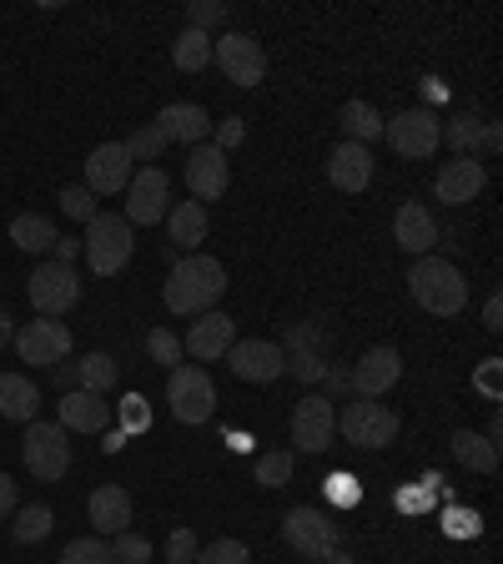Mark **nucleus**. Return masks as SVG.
Here are the masks:
<instances>
[{"label":"nucleus","mask_w":503,"mask_h":564,"mask_svg":"<svg viewBox=\"0 0 503 564\" xmlns=\"http://www.w3.org/2000/svg\"><path fill=\"white\" fill-rule=\"evenodd\" d=\"M342 131H348V141L368 147L373 137H383V117H378L368 101H348L342 106Z\"/></svg>","instance_id":"30"},{"label":"nucleus","mask_w":503,"mask_h":564,"mask_svg":"<svg viewBox=\"0 0 503 564\" xmlns=\"http://www.w3.org/2000/svg\"><path fill=\"white\" fill-rule=\"evenodd\" d=\"M156 127L166 131V141H182V147H201V141H207V131H211V117L201 111V106H192V101H172V106H162Z\"/></svg>","instance_id":"23"},{"label":"nucleus","mask_w":503,"mask_h":564,"mask_svg":"<svg viewBox=\"0 0 503 564\" xmlns=\"http://www.w3.org/2000/svg\"><path fill=\"white\" fill-rule=\"evenodd\" d=\"M328 182L338 192H368V182H373V152L358 147V141H338L328 156Z\"/></svg>","instance_id":"20"},{"label":"nucleus","mask_w":503,"mask_h":564,"mask_svg":"<svg viewBox=\"0 0 503 564\" xmlns=\"http://www.w3.org/2000/svg\"><path fill=\"white\" fill-rule=\"evenodd\" d=\"M322 564H358V560H352V554H342V550H338V554H332V560H322Z\"/></svg>","instance_id":"52"},{"label":"nucleus","mask_w":503,"mask_h":564,"mask_svg":"<svg viewBox=\"0 0 503 564\" xmlns=\"http://www.w3.org/2000/svg\"><path fill=\"white\" fill-rule=\"evenodd\" d=\"M146 348H152V358H156V364H166V368H182V338H176V333L156 328L152 338H146Z\"/></svg>","instance_id":"39"},{"label":"nucleus","mask_w":503,"mask_h":564,"mask_svg":"<svg viewBox=\"0 0 503 564\" xmlns=\"http://www.w3.org/2000/svg\"><path fill=\"white\" fill-rule=\"evenodd\" d=\"M106 423H111V403H106L101 393L66 388V399H61V429H66V434H101Z\"/></svg>","instance_id":"21"},{"label":"nucleus","mask_w":503,"mask_h":564,"mask_svg":"<svg viewBox=\"0 0 503 564\" xmlns=\"http://www.w3.org/2000/svg\"><path fill=\"white\" fill-rule=\"evenodd\" d=\"M6 514H15V484H11V474H0V519Z\"/></svg>","instance_id":"47"},{"label":"nucleus","mask_w":503,"mask_h":564,"mask_svg":"<svg viewBox=\"0 0 503 564\" xmlns=\"http://www.w3.org/2000/svg\"><path fill=\"white\" fill-rule=\"evenodd\" d=\"M383 137L393 141V152H398V156H408V162H423V156L438 152V137H444V127H438V117L428 111V106H413V111L393 117V127H383Z\"/></svg>","instance_id":"10"},{"label":"nucleus","mask_w":503,"mask_h":564,"mask_svg":"<svg viewBox=\"0 0 503 564\" xmlns=\"http://www.w3.org/2000/svg\"><path fill=\"white\" fill-rule=\"evenodd\" d=\"M166 403H172L176 423H207L217 409V388L201 368H172V383H166Z\"/></svg>","instance_id":"9"},{"label":"nucleus","mask_w":503,"mask_h":564,"mask_svg":"<svg viewBox=\"0 0 503 564\" xmlns=\"http://www.w3.org/2000/svg\"><path fill=\"white\" fill-rule=\"evenodd\" d=\"M187 187L197 202H217L227 192V152L217 147H192L187 156Z\"/></svg>","instance_id":"22"},{"label":"nucleus","mask_w":503,"mask_h":564,"mask_svg":"<svg viewBox=\"0 0 503 564\" xmlns=\"http://www.w3.org/2000/svg\"><path fill=\"white\" fill-rule=\"evenodd\" d=\"M232 333H237V323L227 313H201L187 328V338H182V352H192L197 364H217V358H227V348L237 343Z\"/></svg>","instance_id":"16"},{"label":"nucleus","mask_w":503,"mask_h":564,"mask_svg":"<svg viewBox=\"0 0 503 564\" xmlns=\"http://www.w3.org/2000/svg\"><path fill=\"white\" fill-rule=\"evenodd\" d=\"M227 358H232V373L242 378V383H277V378L287 373V348H282V343H267V338L232 343Z\"/></svg>","instance_id":"11"},{"label":"nucleus","mask_w":503,"mask_h":564,"mask_svg":"<svg viewBox=\"0 0 503 564\" xmlns=\"http://www.w3.org/2000/svg\"><path fill=\"white\" fill-rule=\"evenodd\" d=\"M15 338V323H11V313H6V307H0V348H6V343Z\"/></svg>","instance_id":"50"},{"label":"nucleus","mask_w":503,"mask_h":564,"mask_svg":"<svg viewBox=\"0 0 503 564\" xmlns=\"http://www.w3.org/2000/svg\"><path fill=\"white\" fill-rule=\"evenodd\" d=\"M106 454H117V448H127V434H121V429H111V434H106Z\"/></svg>","instance_id":"51"},{"label":"nucleus","mask_w":503,"mask_h":564,"mask_svg":"<svg viewBox=\"0 0 503 564\" xmlns=\"http://www.w3.org/2000/svg\"><path fill=\"white\" fill-rule=\"evenodd\" d=\"M172 182H166V172L162 166H141L136 176H131V187H127V223L131 227H152V223H162L166 212H172Z\"/></svg>","instance_id":"12"},{"label":"nucleus","mask_w":503,"mask_h":564,"mask_svg":"<svg viewBox=\"0 0 503 564\" xmlns=\"http://www.w3.org/2000/svg\"><path fill=\"white\" fill-rule=\"evenodd\" d=\"M438 141H453L458 156H469V147H499V127H483V121H453V127L444 131Z\"/></svg>","instance_id":"32"},{"label":"nucleus","mask_w":503,"mask_h":564,"mask_svg":"<svg viewBox=\"0 0 503 564\" xmlns=\"http://www.w3.org/2000/svg\"><path fill=\"white\" fill-rule=\"evenodd\" d=\"M61 564H111V544L106 540H70L66 544V554H61Z\"/></svg>","instance_id":"36"},{"label":"nucleus","mask_w":503,"mask_h":564,"mask_svg":"<svg viewBox=\"0 0 503 564\" xmlns=\"http://www.w3.org/2000/svg\"><path fill=\"white\" fill-rule=\"evenodd\" d=\"M332 499H338V505L358 499V479H332Z\"/></svg>","instance_id":"48"},{"label":"nucleus","mask_w":503,"mask_h":564,"mask_svg":"<svg viewBox=\"0 0 503 564\" xmlns=\"http://www.w3.org/2000/svg\"><path fill=\"white\" fill-rule=\"evenodd\" d=\"M479 388H483V393H489V399H499V358H489V364H483Z\"/></svg>","instance_id":"45"},{"label":"nucleus","mask_w":503,"mask_h":564,"mask_svg":"<svg viewBox=\"0 0 503 564\" xmlns=\"http://www.w3.org/2000/svg\"><path fill=\"white\" fill-rule=\"evenodd\" d=\"M56 529V514H51L46 505H25V509H15V524H11V534L21 544H41Z\"/></svg>","instance_id":"31"},{"label":"nucleus","mask_w":503,"mask_h":564,"mask_svg":"<svg viewBox=\"0 0 503 564\" xmlns=\"http://www.w3.org/2000/svg\"><path fill=\"white\" fill-rule=\"evenodd\" d=\"M211 61L222 66V76L232 86H262V76H267V56H262V46L252 41V35H242V31H227V35H217L211 41Z\"/></svg>","instance_id":"8"},{"label":"nucleus","mask_w":503,"mask_h":564,"mask_svg":"<svg viewBox=\"0 0 503 564\" xmlns=\"http://www.w3.org/2000/svg\"><path fill=\"white\" fill-rule=\"evenodd\" d=\"M131 176H136V166H131L121 141H101V147L86 156V192H91V197H117V192L131 187Z\"/></svg>","instance_id":"13"},{"label":"nucleus","mask_w":503,"mask_h":564,"mask_svg":"<svg viewBox=\"0 0 503 564\" xmlns=\"http://www.w3.org/2000/svg\"><path fill=\"white\" fill-rule=\"evenodd\" d=\"M222 293H227V268L217 258H207V252H187V258L172 268L166 288H162L166 307H172L176 317L211 313V307L222 303Z\"/></svg>","instance_id":"1"},{"label":"nucleus","mask_w":503,"mask_h":564,"mask_svg":"<svg viewBox=\"0 0 503 564\" xmlns=\"http://www.w3.org/2000/svg\"><path fill=\"white\" fill-rule=\"evenodd\" d=\"M51 252H56V262H70L76 252H81V242H70V237H61V242L51 247Z\"/></svg>","instance_id":"49"},{"label":"nucleus","mask_w":503,"mask_h":564,"mask_svg":"<svg viewBox=\"0 0 503 564\" xmlns=\"http://www.w3.org/2000/svg\"><path fill=\"white\" fill-rule=\"evenodd\" d=\"M11 242L21 247V252H51V247L61 242V232L51 227V217L25 212V217H15V223H11Z\"/></svg>","instance_id":"27"},{"label":"nucleus","mask_w":503,"mask_h":564,"mask_svg":"<svg viewBox=\"0 0 503 564\" xmlns=\"http://www.w3.org/2000/svg\"><path fill=\"white\" fill-rule=\"evenodd\" d=\"M61 212H66V217H81V223H91V217H96V197L86 187H66V192H61Z\"/></svg>","instance_id":"40"},{"label":"nucleus","mask_w":503,"mask_h":564,"mask_svg":"<svg viewBox=\"0 0 503 564\" xmlns=\"http://www.w3.org/2000/svg\"><path fill=\"white\" fill-rule=\"evenodd\" d=\"M15 348H21V358L35 368H61V358L70 352V328L56 323V317L25 323V328H15Z\"/></svg>","instance_id":"14"},{"label":"nucleus","mask_w":503,"mask_h":564,"mask_svg":"<svg viewBox=\"0 0 503 564\" xmlns=\"http://www.w3.org/2000/svg\"><path fill=\"white\" fill-rule=\"evenodd\" d=\"M307 564H313V560H307Z\"/></svg>","instance_id":"53"},{"label":"nucleus","mask_w":503,"mask_h":564,"mask_svg":"<svg viewBox=\"0 0 503 564\" xmlns=\"http://www.w3.org/2000/svg\"><path fill=\"white\" fill-rule=\"evenodd\" d=\"M403 378V358L398 348H368L358 364H352V388H358V399H378L387 388Z\"/></svg>","instance_id":"17"},{"label":"nucleus","mask_w":503,"mask_h":564,"mask_svg":"<svg viewBox=\"0 0 503 564\" xmlns=\"http://www.w3.org/2000/svg\"><path fill=\"white\" fill-rule=\"evenodd\" d=\"M242 141V121H222V131H217V152H227V147H237Z\"/></svg>","instance_id":"44"},{"label":"nucleus","mask_w":503,"mask_h":564,"mask_svg":"<svg viewBox=\"0 0 503 564\" xmlns=\"http://www.w3.org/2000/svg\"><path fill=\"white\" fill-rule=\"evenodd\" d=\"M332 434H338V409H332L322 393H307L293 409V444L303 448V454H322V448L332 444Z\"/></svg>","instance_id":"15"},{"label":"nucleus","mask_w":503,"mask_h":564,"mask_svg":"<svg viewBox=\"0 0 503 564\" xmlns=\"http://www.w3.org/2000/svg\"><path fill=\"white\" fill-rule=\"evenodd\" d=\"M86 514H91V524L101 529V534H121V529H131V494L121 489V484H101V489L91 494Z\"/></svg>","instance_id":"24"},{"label":"nucleus","mask_w":503,"mask_h":564,"mask_svg":"<svg viewBox=\"0 0 503 564\" xmlns=\"http://www.w3.org/2000/svg\"><path fill=\"white\" fill-rule=\"evenodd\" d=\"M282 540L293 544L303 560L322 564L342 550V524H332L328 509L303 505V509H287V519H282Z\"/></svg>","instance_id":"4"},{"label":"nucleus","mask_w":503,"mask_h":564,"mask_svg":"<svg viewBox=\"0 0 503 564\" xmlns=\"http://www.w3.org/2000/svg\"><path fill=\"white\" fill-rule=\"evenodd\" d=\"M192 554H197V534H192V529H172V540H166V560L187 564Z\"/></svg>","instance_id":"42"},{"label":"nucleus","mask_w":503,"mask_h":564,"mask_svg":"<svg viewBox=\"0 0 503 564\" xmlns=\"http://www.w3.org/2000/svg\"><path fill=\"white\" fill-rule=\"evenodd\" d=\"M483 328H489V333H499V328H503V303H499V293H493L489 303H483Z\"/></svg>","instance_id":"46"},{"label":"nucleus","mask_w":503,"mask_h":564,"mask_svg":"<svg viewBox=\"0 0 503 564\" xmlns=\"http://www.w3.org/2000/svg\"><path fill=\"white\" fill-rule=\"evenodd\" d=\"M172 56H176V66L182 70H201L211 61V35H201V31H182L176 35V46H172Z\"/></svg>","instance_id":"33"},{"label":"nucleus","mask_w":503,"mask_h":564,"mask_svg":"<svg viewBox=\"0 0 503 564\" xmlns=\"http://www.w3.org/2000/svg\"><path fill=\"white\" fill-rule=\"evenodd\" d=\"M121 147H127L131 166H136V162H146V166H152L156 156H162L166 147H172V141H166V131H162V127H156V121H152V127H141L136 137H127V141H121Z\"/></svg>","instance_id":"34"},{"label":"nucleus","mask_w":503,"mask_h":564,"mask_svg":"<svg viewBox=\"0 0 503 564\" xmlns=\"http://www.w3.org/2000/svg\"><path fill=\"white\" fill-rule=\"evenodd\" d=\"M21 458L41 484H61L70 474V434L61 423H31L21 438Z\"/></svg>","instance_id":"5"},{"label":"nucleus","mask_w":503,"mask_h":564,"mask_svg":"<svg viewBox=\"0 0 503 564\" xmlns=\"http://www.w3.org/2000/svg\"><path fill=\"white\" fill-rule=\"evenodd\" d=\"M393 242L408 252V258H428L438 242V223L434 212L423 207V202H403L398 217H393Z\"/></svg>","instance_id":"19"},{"label":"nucleus","mask_w":503,"mask_h":564,"mask_svg":"<svg viewBox=\"0 0 503 564\" xmlns=\"http://www.w3.org/2000/svg\"><path fill=\"white\" fill-rule=\"evenodd\" d=\"M287 479H293V454H267V458H258V484H262V489H282Z\"/></svg>","instance_id":"37"},{"label":"nucleus","mask_w":503,"mask_h":564,"mask_svg":"<svg viewBox=\"0 0 503 564\" xmlns=\"http://www.w3.org/2000/svg\"><path fill=\"white\" fill-rule=\"evenodd\" d=\"M408 293H413V303H418L423 313L453 317V313H463V303H469V282H463V272H458L453 262L418 258L408 268Z\"/></svg>","instance_id":"2"},{"label":"nucleus","mask_w":503,"mask_h":564,"mask_svg":"<svg viewBox=\"0 0 503 564\" xmlns=\"http://www.w3.org/2000/svg\"><path fill=\"white\" fill-rule=\"evenodd\" d=\"M61 378H76L86 393H106V388L117 383V364H111L106 352H86V358H76V368L61 373Z\"/></svg>","instance_id":"29"},{"label":"nucleus","mask_w":503,"mask_h":564,"mask_svg":"<svg viewBox=\"0 0 503 564\" xmlns=\"http://www.w3.org/2000/svg\"><path fill=\"white\" fill-rule=\"evenodd\" d=\"M338 429L352 448H387L398 438V413L373 403V399H363V403H348V409L338 413Z\"/></svg>","instance_id":"7"},{"label":"nucleus","mask_w":503,"mask_h":564,"mask_svg":"<svg viewBox=\"0 0 503 564\" xmlns=\"http://www.w3.org/2000/svg\"><path fill=\"white\" fill-rule=\"evenodd\" d=\"M141 403H146V399H136V393H131V399H121V419H127V429H146V409H141Z\"/></svg>","instance_id":"43"},{"label":"nucleus","mask_w":503,"mask_h":564,"mask_svg":"<svg viewBox=\"0 0 503 564\" xmlns=\"http://www.w3.org/2000/svg\"><path fill=\"white\" fill-rule=\"evenodd\" d=\"M81 247H86V262H91L96 278H117L131 262V252H136V232H131V223L121 212H96L91 223H86Z\"/></svg>","instance_id":"3"},{"label":"nucleus","mask_w":503,"mask_h":564,"mask_svg":"<svg viewBox=\"0 0 503 564\" xmlns=\"http://www.w3.org/2000/svg\"><path fill=\"white\" fill-rule=\"evenodd\" d=\"M31 307L41 317H61V313H70L76 307V297H81V282H76V268L70 262H41V268L31 272Z\"/></svg>","instance_id":"6"},{"label":"nucleus","mask_w":503,"mask_h":564,"mask_svg":"<svg viewBox=\"0 0 503 564\" xmlns=\"http://www.w3.org/2000/svg\"><path fill=\"white\" fill-rule=\"evenodd\" d=\"M483 182H489V172H483L479 156H453V162H444L434 192H438V202H448V207H463V202H473L483 192Z\"/></svg>","instance_id":"18"},{"label":"nucleus","mask_w":503,"mask_h":564,"mask_svg":"<svg viewBox=\"0 0 503 564\" xmlns=\"http://www.w3.org/2000/svg\"><path fill=\"white\" fill-rule=\"evenodd\" d=\"M453 458L463 464V469H479V474L499 469V448H493L483 434H473V429H458L453 434Z\"/></svg>","instance_id":"28"},{"label":"nucleus","mask_w":503,"mask_h":564,"mask_svg":"<svg viewBox=\"0 0 503 564\" xmlns=\"http://www.w3.org/2000/svg\"><path fill=\"white\" fill-rule=\"evenodd\" d=\"M166 232H172L176 247L197 252V242H207V207H201V202H176V207L166 212Z\"/></svg>","instance_id":"26"},{"label":"nucleus","mask_w":503,"mask_h":564,"mask_svg":"<svg viewBox=\"0 0 503 564\" xmlns=\"http://www.w3.org/2000/svg\"><path fill=\"white\" fill-rule=\"evenodd\" d=\"M35 409H41V393L25 373H0V419L11 423H35Z\"/></svg>","instance_id":"25"},{"label":"nucleus","mask_w":503,"mask_h":564,"mask_svg":"<svg viewBox=\"0 0 503 564\" xmlns=\"http://www.w3.org/2000/svg\"><path fill=\"white\" fill-rule=\"evenodd\" d=\"M187 15H192V31L207 35V25H222L227 21V6H222V0H197Z\"/></svg>","instance_id":"41"},{"label":"nucleus","mask_w":503,"mask_h":564,"mask_svg":"<svg viewBox=\"0 0 503 564\" xmlns=\"http://www.w3.org/2000/svg\"><path fill=\"white\" fill-rule=\"evenodd\" d=\"M152 560V540H141L136 529L111 534V564H146Z\"/></svg>","instance_id":"35"},{"label":"nucleus","mask_w":503,"mask_h":564,"mask_svg":"<svg viewBox=\"0 0 503 564\" xmlns=\"http://www.w3.org/2000/svg\"><path fill=\"white\" fill-rule=\"evenodd\" d=\"M247 560H252V554H247L242 540H217L197 554V564H247Z\"/></svg>","instance_id":"38"}]
</instances>
